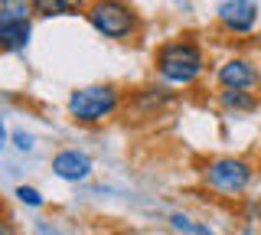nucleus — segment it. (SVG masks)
Returning <instances> with one entry per match:
<instances>
[{
  "label": "nucleus",
  "instance_id": "obj_1",
  "mask_svg": "<svg viewBox=\"0 0 261 235\" xmlns=\"http://www.w3.org/2000/svg\"><path fill=\"white\" fill-rule=\"evenodd\" d=\"M153 66L167 85H193L206 69V56L193 39H170L157 49Z\"/></svg>",
  "mask_w": 261,
  "mask_h": 235
},
{
  "label": "nucleus",
  "instance_id": "obj_2",
  "mask_svg": "<svg viewBox=\"0 0 261 235\" xmlns=\"http://www.w3.org/2000/svg\"><path fill=\"white\" fill-rule=\"evenodd\" d=\"M121 108V92L114 85H85L69 95V115L79 124H98Z\"/></svg>",
  "mask_w": 261,
  "mask_h": 235
},
{
  "label": "nucleus",
  "instance_id": "obj_3",
  "mask_svg": "<svg viewBox=\"0 0 261 235\" xmlns=\"http://www.w3.org/2000/svg\"><path fill=\"white\" fill-rule=\"evenodd\" d=\"M88 23L101 33L105 39H127L137 30V13L118 0H101V4L88 7Z\"/></svg>",
  "mask_w": 261,
  "mask_h": 235
},
{
  "label": "nucleus",
  "instance_id": "obj_4",
  "mask_svg": "<svg viewBox=\"0 0 261 235\" xmlns=\"http://www.w3.org/2000/svg\"><path fill=\"white\" fill-rule=\"evenodd\" d=\"M33 4H0V53L27 49L33 36Z\"/></svg>",
  "mask_w": 261,
  "mask_h": 235
},
{
  "label": "nucleus",
  "instance_id": "obj_5",
  "mask_svg": "<svg viewBox=\"0 0 261 235\" xmlns=\"http://www.w3.org/2000/svg\"><path fill=\"white\" fill-rule=\"evenodd\" d=\"M206 183L216 193L239 196L251 183V164L242 160V157H216V160H209V167H206Z\"/></svg>",
  "mask_w": 261,
  "mask_h": 235
},
{
  "label": "nucleus",
  "instance_id": "obj_6",
  "mask_svg": "<svg viewBox=\"0 0 261 235\" xmlns=\"http://www.w3.org/2000/svg\"><path fill=\"white\" fill-rule=\"evenodd\" d=\"M216 79L225 92H248V88H255L261 82V72L255 69V62L242 59V56H232V59H225L219 66Z\"/></svg>",
  "mask_w": 261,
  "mask_h": 235
},
{
  "label": "nucleus",
  "instance_id": "obj_7",
  "mask_svg": "<svg viewBox=\"0 0 261 235\" xmlns=\"http://www.w3.org/2000/svg\"><path fill=\"white\" fill-rule=\"evenodd\" d=\"M216 17L228 33H248L258 23V4L255 0H225L216 7Z\"/></svg>",
  "mask_w": 261,
  "mask_h": 235
},
{
  "label": "nucleus",
  "instance_id": "obj_8",
  "mask_svg": "<svg viewBox=\"0 0 261 235\" xmlns=\"http://www.w3.org/2000/svg\"><path fill=\"white\" fill-rule=\"evenodd\" d=\"M53 173L65 183H79V180H88L92 176V157L82 150H59L53 157Z\"/></svg>",
  "mask_w": 261,
  "mask_h": 235
},
{
  "label": "nucleus",
  "instance_id": "obj_9",
  "mask_svg": "<svg viewBox=\"0 0 261 235\" xmlns=\"http://www.w3.org/2000/svg\"><path fill=\"white\" fill-rule=\"evenodd\" d=\"M170 225H173L176 232H183V235H216L209 225H199L196 219L183 216V213H173V216H170Z\"/></svg>",
  "mask_w": 261,
  "mask_h": 235
},
{
  "label": "nucleus",
  "instance_id": "obj_10",
  "mask_svg": "<svg viewBox=\"0 0 261 235\" xmlns=\"http://www.w3.org/2000/svg\"><path fill=\"white\" fill-rule=\"evenodd\" d=\"M222 105L225 108H235V111H251L258 105V98L251 92H222Z\"/></svg>",
  "mask_w": 261,
  "mask_h": 235
},
{
  "label": "nucleus",
  "instance_id": "obj_11",
  "mask_svg": "<svg viewBox=\"0 0 261 235\" xmlns=\"http://www.w3.org/2000/svg\"><path fill=\"white\" fill-rule=\"evenodd\" d=\"M33 10H39L43 17H53V13H72L75 10V4H65V0H39V4H33Z\"/></svg>",
  "mask_w": 261,
  "mask_h": 235
},
{
  "label": "nucleus",
  "instance_id": "obj_12",
  "mask_svg": "<svg viewBox=\"0 0 261 235\" xmlns=\"http://www.w3.org/2000/svg\"><path fill=\"white\" fill-rule=\"evenodd\" d=\"M16 196H20V202H27V206H43V193L33 190V186H16Z\"/></svg>",
  "mask_w": 261,
  "mask_h": 235
},
{
  "label": "nucleus",
  "instance_id": "obj_13",
  "mask_svg": "<svg viewBox=\"0 0 261 235\" xmlns=\"http://www.w3.org/2000/svg\"><path fill=\"white\" fill-rule=\"evenodd\" d=\"M13 144H16V150H33V137L27 131H13Z\"/></svg>",
  "mask_w": 261,
  "mask_h": 235
},
{
  "label": "nucleus",
  "instance_id": "obj_14",
  "mask_svg": "<svg viewBox=\"0 0 261 235\" xmlns=\"http://www.w3.org/2000/svg\"><path fill=\"white\" fill-rule=\"evenodd\" d=\"M0 235H16V229H13V222H10V216L0 209Z\"/></svg>",
  "mask_w": 261,
  "mask_h": 235
},
{
  "label": "nucleus",
  "instance_id": "obj_15",
  "mask_svg": "<svg viewBox=\"0 0 261 235\" xmlns=\"http://www.w3.org/2000/svg\"><path fill=\"white\" fill-rule=\"evenodd\" d=\"M7 144V131H4V118H0V147Z\"/></svg>",
  "mask_w": 261,
  "mask_h": 235
}]
</instances>
